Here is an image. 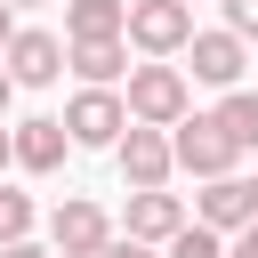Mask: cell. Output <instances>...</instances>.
<instances>
[{"label":"cell","instance_id":"23","mask_svg":"<svg viewBox=\"0 0 258 258\" xmlns=\"http://www.w3.org/2000/svg\"><path fill=\"white\" fill-rule=\"evenodd\" d=\"M250 226H258V177H250Z\"/></svg>","mask_w":258,"mask_h":258},{"label":"cell","instance_id":"9","mask_svg":"<svg viewBox=\"0 0 258 258\" xmlns=\"http://www.w3.org/2000/svg\"><path fill=\"white\" fill-rule=\"evenodd\" d=\"M194 226H210V234H242L250 226V177H202V194H194Z\"/></svg>","mask_w":258,"mask_h":258},{"label":"cell","instance_id":"7","mask_svg":"<svg viewBox=\"0 0 258 258\" xmlns=\"http://www.w3.org/2000/svg\"><path fill=\"white\" fill-rule=\"evenodd\" d=\"M113 161H121V177H129V185H169V129L129 121V129L113 137Z\"/></svg>","mask_w":258,"mask_h":258},{"label":"cell","instance_id":"19","mask_svg":"<svg viewBox=\"0 0 258 258\" xmlns=\"http://www.w3.org/2000/svg\"><path fill=\"white\" fill-rule=\"evenodd\" d=\"M226 258H258V226H242V234L226 242Z\"/></svg>","mask_w":258,"mask_h":258},{"label":"cell","instance_id":"4","mask_svg":"<svg viewBox=\"0 0 258 258\" xmlns=\"http://www.w3.org/2000/svg\"><path fill=\"white\" fill-rule=\"evenodd\" d=\"M0 73H8L16 89H48V81L64 73V40H56V32H24V24H16V32H8V48H0Z\"/></svg>","mask_w":258,"mask_h":258},{"label":"cell","instance_id":"14","mask_svg":"<svg viewBox=\"0 0 258 258\" xmlns=\"http://www.w3.org/2000/svg\"><path fill=\"white\" fill-rule=\"evenodd\" d=\"M210 121L226 129V145H234V153H258V89H226V105H218Z\"/></svg>","mask_w":258,"mask_h":258},{"label":"cell","instance_id":"26","mask_svg":"<svg viewBox=\"0 0 258 258\" xmlns=\"http://www.w3.org/2000/svg\"><path fill=\"white\" fill-rule=\"evenodd\" d=\"M185 8H194V0H185Z\"/></svg>","mask_w":258,"mask_h":258},{"label":"cell","instance_id":"13","mask_svg":"<svg viewBox=\"0 0 258 258\" xmlns=\"http://www.w3.org/2000/svg\"><path fill=\"white\" fill-rule=\"evenodd\" d=\"M129 0H64V40H121Z\"/></svg>","mask_w":258,"mask_h":258},{"label":"cell","instance_id":"5","mask_svg":"<svg viewBox=\"0 0 258 258\" xmlns=\"http://www.w3.org/2000/svg\"><path fill=\"white\" fill-rule=\"evenodd\" d=\"M48 242H56V258H97V250L113 242V218H105L89 194H73V202H56V218H48Z\"/></svg>","mask_w":258,"mask_h":258},{"label":"cell","instance_id":"1","mask_svg":"<svg viewBox=\"0 0 258 258\" xmlns=\"http://www.w3.org/2000/svg\"><path fill=\"white\" fill-rule=\"evenodd\" d=\"M121 113L129 121H145V129H169V121H185L194 113V97H185V73L177 64H129V97H121Z\"/></svg>","mask_w":258,"mask_h":258},{"label":"cell","instance_id":"24","mask_svg":"<svg viewBox=\"0 0 258 258\" xmlns=\"http://www.w3.org/2000/svg\"><path fill=\"white\" fill-rule=\"evenodd\" d=\"M0 169H8V129H0Z\"/></svg>","mask_w":258,"mask_h":258},{"label":"cell","instance_id":"20","mask_svg":"<svg viewBox=\"0 0 258 258\" xmlns=\"http://www.w3.org/2000/svg\"><path fill=\"white\" fill-rule=\"evenodd\" d=\"M0 258H48V250H40L32 234H24V242H0Z\"/></svg>","mask_w":258,"mask_h":258},{"label":"cell","instance_id":"21","mask_svg":"<svg viewBox=\"0 0 258 258\" xmlns=\"http://www.w3.org/2000/svg\"><path fill=\"white\" fill-rule=\"evenodd\" d=\"M8 32H16V8H8V0H0V48H8Z\"/></svg>","mask_w":258,"mask_h":258},{"label":"cell","instance_id":"22","mask_svg":"<svg viewBox=\"0 0 258 258\" xmlns=\"http://www.w3.org/2000/svg\"><path fill=\"white\" fill-rule=\"evenodd\" d=\"M8 97H16V81H8V73H0V121H8Z\"/></svg>","mask_w":258,"mask_h":258},{"label":"cell","instance_id":"8","mask_svg":"<svg viewBox=\"0 0 258 258\" xmlns=\"http://www.w3.org/2000/svg\"><path fill=\"white\" fill-rule=\"evenodd\" d=\"M64 145H73V137H64V121H56V113H32V121H16V129H8V161H16V169H32V177H48V169L64 161Z\"/></svg>","mask_w":258,"mask_h":258},{"label":"cell","instance_id":"15","mask_svg":"<svg viewBox=\"0 0 258 258\" xmlns=\"http://www.w3.org/2000/svg\"><path fill=\"white\" fill-rule=\"evenodd\" d=\"M161 258H226V234H210V226H194V218H185V226L161 242Z\"/></svg>","mask_w":258,"mask_h":258},{"label":"cell","instance_id":"25","mask_svg":"<svg viewBox=\"0 0 258 258\" xmlns=\"http://www.w3.org/2000/svg\"><path fill=\"white\" fill-rule=\"evenodd\" d=\"M8 8H48V0H8Z\"/></svg>","mask_w":258,"mask_h":258},{"label":"cell","instance_id":"12","mask_svg":"<svg viewBox=\"0 0 258 258\" xmlns=\"http://www.w3.org/2000/svg\"><path fill=\"white\" fill-rule=\"evenodd\" d=\"M64 64L89 81V89H113L129 73V40H64Z\"/></svg>","mask_w":258,"mask_h":258},{"label":"cell","instance_id":"3","mask_svg":"<svg viewBox=\"0 0 258 258\" xmlns=\"http://www.w3.org/2000/svg\"><path fill=\"white\" fill-rule=\"evenodd\" d=\"M121 40H137L145 56H177V48L194 40V8H185V0H129Z\"/></svg>","mask_w":258,"mask_h":258},{"label":"cell","instance_id":"10","mask_svg":"<svg viewBox=\"0 0 258 258\" xmlns=\"http://www.w3.org/2000/svg\"><path fill=\"white\" fill-rule=\"evenodd\" d=\"M177 226H185V202H177V194H161V185H129V242H153V250H161Z\"/></svg>","mask_w":258,"mask_h":258},{"label":"cell","instance_id":"18","mask_svg":"<svg viewBox=\"0 0 258 258\" xmlns=\"http://www.w3.org/2000/svg\"><path fill=\"white\" fill-rule=\"evenodd\" d=\"M97 258H161V250H153V242H129V234H113V242H105Z\"/></svg>","mask_w":258,"mask_h":258},{"label":"cell","instance_id":"6","mask_svg":"<svg viewBox=\"0 0 258 258\" xmlns=\"http://www.w3.org/2000/svg\"><path fill=\"white\" fill-rule=\"evenodd\" d=\"M121 129H129L121 89H81V97L64 105V137H73V145H113Z\"/></svg>","mask_w":258,"mask_h":258},{"label":"cell","instance_id":"17","mask_svg":"<svg viewBox=\"0 0 258 258\" xmlns=\"http://www.w3.org/2000/svg\"><path fill=\"white\" fill-rule=\"evenodd\" d=\"M226 32L234 40H258V0H226Z\"/></svg>","mask_w":258,"mask_h":258},{"label":"cell","instance_id":"2","mask_svg":"<svg viewBox=\"0 0 258 258\" xmlns=\"http://www.w3.org/2000/svg\"><path fill=\"white\" fill-rule=\"evenodd\" d=\"M242 153L226 145V129L210 121V113H185V121H169V169H194V177H226Z\"/></svg>","mask_w":258,"mask_h":258},{"label":"cell","instance_id":"11","mask_svg":"<svg viewBox=\"0 0 258 258\" xmlns=\"http://www.w3.org/2000/svg\"><path fill=\"white\" fill-rule=\"evenodd\" d=\"M185 56H194V81H210V89H234V81H242V64H250L234 32H194V40H185Z\"/></svg>","mask_w":258,"mask_h":258},{"label":"cell","instance_id":"16","mask_svg":"<svg viewBox=\"0 0 258 258\" xmlns=\"http://www.w3.org/2000/svg\"><path fill=\"white\" fill-rule=\"evenodd\" d=\"M24 234H32V194L0 185V242H24Z\"/></svg>","mask_w":258,"mask_h":258}]
</instances>
